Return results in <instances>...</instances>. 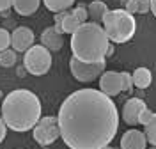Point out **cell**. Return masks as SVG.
Wrapping results in <instances>:
<instances>
[{"instance_id": "6da1fadb", "label": "cell", "mask_w": 156, "mask_h": 149, "mask_svg": "<svg viewBox=\"0 0 156 149\" xmlns=\"http://www.w3.org/2000/svg\"><path fill=\"white\" fill-rule=\"evenodd\" d=\"M57 117L58 137L69 149H101L115 139L119 112L99 89H78L62 101Z\"/></svg>"}, {"instance_id": "7a4b0ae2", "label": "cell", "mask_w": 156, "mask_h": 149, "mask_svg": "<svg viewBox=\"0 0 156 149\" xmlns=\"http://www.w3.org/2000/svg\"><path fill=\"white\" fill-rule=\"evenodd\" d=\"M41 101L37 94L29 89L11 90L0 107V117L4 124L12 131L25 133L34 128L41 117Z\"/></svg>"}, {"instance_id": "3957f363", "label": "cell", "mask_w": 156, "mask_h": 149, "mask_svg": "<svg viewBox=\"0 0 156 149\" xmlns=\"http://www.w3.org/2000/svg\"><path fill=\"white\" fill-rule=\"evenodd\" d=\"M110 44L103 27L96 21H83L78 25V29L71 34L69 46H71V57L80 62H101L107 60L105 53Z\"/></svg>"}, {"instance_id": "277c9868", "label": "cell", "mask_w": 156, "mask_h": 149, "mask_svg": "<svg viewBox=\"0 0 156 149\" xmlns=\"http://www.w3.org/2000/svg\"><path fill=\"white\" fill-rule=\"evenodd\" d=\"M101 21H103L101 27L105 30L108 41L114 44H124L131 41L136 32L135 16L124 9H107Z\"/></svg>"}, {"instance_id": "5b68a950", "label": "cell", "mask_w": 156, "mask_h": 149, "mask_svg": "<svg viewBox=\"0 0 156 149\" xmlns=\"http://www.w3.org/2000/svg\"><path fill=\"white\" fill-rule=\"evenodd\" d=\"M23 68L34 76L46 75L51 68V51L43 44H32L23 51Z\"/></svg>"}, {"instance_id": "8992f818", "label": "cell", "mask_w": 156, "mask_h": 149, "mask_svg": "<svg viewBox=\"0 0 156 149\" xmlns=\"http://www.w3.org/2000/svg\"><path fill=\"white\" fill-rule=\"evenodd\" d=\"M32 137L39 146L46 147L51 146L58 139V126H57V117L55 115H46V117H39V121L32 128Z\"/></svg>"}, {"instance_id": "52a82bcc", "label": "cell", "mask_w": 156, "mask_h": 149, "mask_svg": "<svg viewBox=\"0 0 156 149\" xmlns=\"http://www.w3.org/2000/svg\"><path fill=\"white\" fill-rule=\"evenodd\" d=\"M69 71L78 82H92L105 71V60L101 62H80L75 57L69 59Z\"/></svg>"}, {"instance_id": "ba28073f", "label": "cell", "mask_w": 156, "mask_h": 149, "mask_svg": "<svg viewBox=\"0 0 156 149\" xmlns=\"http://www.w3.org/2000/svg\"><path fill=\"white\" fill-rule=\"evenodd\" d=\"M98 82H99V90H101L103 94L110 96V98L119 96V94L122 92L121 73H117V71H103V73L98 76Z\"/></svg>"}, {"instance_id": "9c48e42d", "label": "cell", "mask_w": 156, "mask_h": 149, "mask_svg": "<svg viewBox=\"0 0 156 149\" xmlns=\"http://www.w3.org/2000/svg\"><path fill=\"white\" fill-rule=\"evenodd\" d=\"M34 30L29 27H16L11 34V46L14 51H25L34 44Z\"/></svg>"}, {"instance_id": "30bf717a", "label": "cell", "mask_w": 156, "mask_h": 149, "mask_svg": "<svg viewBox=\"0 0 156 149\" xmlns=\"http://www.w3.org/2000/svg\"><path fill=\"white\" fill-rule=\"evenodd\" d=\"M146 101L140 98H129L126 99V103L122 105V121L129 124V126H135L138 124L136 119H138V114H140V110L146 108Z\"/></svg>"}, {"instance_id": "8fae6325", "label": "cell", "mask_w": 156, "mask_h": 149, "mask_svg": "<svg viewBox=\"0 0 156 149\" xmlns=\"http://www.w3.org/2000/svg\"><path fill=\"white\" fill-rule=\"evenodd\" d=\"M147 147V140L144 131L140 129H128L124 131V135L121 137V149H146Z\"/></svg>"}, {"instance_id": "7c38bea8", "label": "cell", "mask_w": 156, "mask_h": 149, "mask_svg": "<svg viewBox=\"0 0 156 149\" xmlns=\"http://www.w3.org/2000/svg\"><path fill=\"white\" fill-rule=\"evenodd\" d=\"M41 44L44 48H48L50 51H58V50L64 46V37L53 27H46V29L41 32Z\"/></svg>"}, {"instance_id": "4fadbf2b", "label": "cell", "mask_w": 156, "mask_h": 149, "mask_svg": "<svg viewBox=\"0 0 156 149\" xmlns=\"http://www.w3.org/2000/svg\"><path fill=\"white\" fill-rule=\"evenodd\" d=\"M41 5V0H12V9L20 16H32Z\"/></svg>"}, {"instance_id": "5bb4252c", "label": "cell", "mask_w": 156, "mask_h": 149, "mask_svg": "<svg viewBox=\"0 0 156 149\" xmlns=\"http://www.w3.org/2000/svg\"><path fill=\"white\" fill-rule=\"evenodd\" d=\"M131 80H133V87L147 89L153 82V73H151L149 68H136L131 75Z\"/></svg>"}, {"instance_id": "9a60e30c", "label": "cell", "mask_w": 156, "mask_h": 149, "mask_svg": "<svg viewBox=\"0 0 156 149\" xmlns=\"http://www.w3.org/2000/svg\"><path fill=\"white\" fill-rule=\"evenodd\" d=\"M85 9H87V16H90L94 21H101L103 14H105L107 9H108V5L103 0H92V2L89 4V7H85Z\"/></svg>"}, {"instance_id": "2e32d148", "label": "cell", "mask_w": 156, "mask_h": 149, "mask_svg": "<svg viewBox=\"0 0 156 149\" xmlns=\"http://www.w3.org/2000/svg\"><path fill=\"white\" fill-rule=\"evenodd\" d=\"M44 4V7L51 12H58V11H68L73 7L75 0H41Z\"/></svg>"}, {"instance_id": "e0dca14e", "label": "cell", "mask_w": 156, "mask_h": 149, "mask_svg": "<svg viewBox=\"0 0 156 149\" xmlns=\"http://www.w3.org/2000/svg\"><path fill=\"white\" fill-rule=\"evenodd\" d=\"M78 25H80V21L69 12V11H66V14H64V18H62V21H60V27H62V32L64 34H73L75 30L78 29Z\"/></svg>"}, {"instance_id": "ac0fdd59", "label": "cell", "mask_w": 156, "mask_h": 149, "mask_svg": "<svg viewBox=\"0 0 156 149\" xmlns=\"http://www.w3.org/2000/svg\"><path fill=\"white\" fill-rule=\"evenodd\" d=\"M16 60H18V55H16V51L12 48H5L0 51V66H4V68H12L14 64H16Z\"/></svg>"}, {"instance_id": "d6986e66", "label": "cell", "mask_w": 156, "mask_h": 149, "mask_svg": "<svg viewBox=\"0 0 156 149\" xmlns=\"http://www.w3.org/2000/svg\"><path fill=\"white\" fill-rule=\"evenodd\" d=\"M153 121H156V114L153 112V110H149L147 107L140 110V114H138V119H136V122H138V124L146 126V124L153 122Z\"/></svg>"}, {"instance_id": "ffe728a7", "label": "cell", "mask_w": 156, "mask_h": 149, "mask_svg": "<svg viewBox=\"0 0 156 149\" xmlns=\"http://www.w3.org/2000/svg\"><path fill=\"white\" fill-rule=\"evenodd\" d=\"M144 135H146L147 144L154 146L156 144V121H153V122H149V124L144 126Z\"/></svg>"}, {"instance_id": "44dd1931", "label": "cell", "mask_w": 156, "mask_h": 149, "mask_svg": "<svg viewBox=\"0 0 156 149\" xmlns=\"http://www.w3.org/2000/svg\"><path fill=\"white\" fill-rule=\"evenodd\" d=\"M121 83H122V92H131V90H133V80H131V73L122 71V73H121Z\"/></svg>"}, {"instance_id": "7402d4cb", "label": "cell", "mask_w": 156, "mask_h": 149, "mask_svg": "<svg viewBox=\"0 0 156 149\" xmlns=\"http://www.w3.org/2000/svg\"><path fill=\"white\" fill-rule=\"evenodd\" d=\"M11 46V32L4 27H0V51Z\"/></svg>"}, {"instance_id": "603a6c76", "label": "cell", "mask_w": 156, "mask_h": 149, "mask_svg": "<svg viewBox=\"0 0 156 149\" xmlns=\"http://www.w3.org/2000/svg\"><path fill=\"white\" fill-rule=\"evenodd\" d=\"M71 14H73V16H75V18H76L78 21H80V23H83V21H87V9H85V5H78L76 9H73L71 11Z\"/></svg>"}, {"instance_id": "cb8c5ba5", "label": "cell", "mask_w": 156, "mask_h": 149, "mask_svg": "<svg viewBox=\"0 0 156 149\" xmlns=\"http://www.w3.org/2000/svg\"><path fill=\"white\" fill-rule=\"evenodd\" d=\"M135 5L138 14H146L149 11V0H135Z\"/></svg>"}, {"instance_id": "d4e9b609", "label": "cell", "mask_w": 156, "mask_h": 149, "mask_svg": "<svg viewBox=\"0 0 156 149\" xmlns=\"http://www.w3.org/2000/svg\"><path fill=\"white\" fill-rule=\"evenodd\" d=\"M122 9L135 14L136 12V5H135V0H122Z\"/></svg>"}, {"instance_id": "484cf974", "label": "cell", "mask_w": 156, "mask_h": 149, "mask_svg": "<svg viewBox=\"0 0 156 149\" xmlns=\"http://www.w3.org/2000/svg\"><path fill=\"white\" fill-rule=\"evenodd\" d=\"M5 135H7V126L4 124V121H2V117H0V144L5 140Z\"/></svg>"}, {"instance_id": "4316f807", "label": "cell", "mask_w": 156, "mask_h": 149, "mask_svg": "<svg viewBox=\"0 0 156 149\" xmlns=\"http://www.w3.org/2000/svg\"><path fill=\"white\" fill-rule=\"evenodd\" d=\"M12 0H0V12H5L7 9H11Z\"/></svg>"}, {"instance_id": "83f0119b", "label": "cell", "mask_w": 156, "mask_h": 149, "mask_svg": "<svg viewBox=\"0 0 156 149\" xmlns=\"http://www.w3.org/2000/svg\"><path fill=\"white\" fill-rule=\"evenodd\" d=\"M114 51H115V50H114V43H110V44H108V48H107L105 57H112V55H114Z\"/></svg>"}, {"instance_id": "f1b7e54d", "label": "cell", "mask_w": 156, "mask_h": 149, "mask_svg": "<svg viewBox=\"0 0 156 149\" xmlns=\"http://www.w3.org/2000/svg\"><path fill=\"white\" fill-rule=\"evenodd\" d=\"M149 12L156 14V0H149Z\"/></svg>"}, {"instance_id": "f546056e", "label": "cell", "mask_w": 156, "mask_h": 149, "mask_svg": "<svg viewBox=\"0 0 156 149\" xmlns=\"http://www.w3.org/2000/svg\"><path fill=\"white\" fill-rule=\"evenodd\" d=\"M101 149H117V147H112V146L108 144V146H105V147H101Z\"/></svg>"}, {"instance_id": "4dcf8cb0", "label": "cell", "mask_w": 156, "mask_h": 149, "mask_svg": "<svg viewBox=\"0 0 156 149\" xmlns=\"http://www.w3.org/2000/svg\"><path fill=\"white\" fill-rule=\"evenodd\" d=\"M146 149H156V147H154V146H151V147H146Z\"/></svg>"}, {"instance_id": "1f68e13d", "label": "cell", "mask_w": 156, "mask_h": 149, "mask_svg": "<svg viewBox=\"0 0 156 149\" xmlns=\"http://www.w3.org/2000/svg\"><path fill=\"white\" fill-rule=\"evenodd\" d=\"M117 149H121V147H117Z\"/></svg>"}]
</instances>
